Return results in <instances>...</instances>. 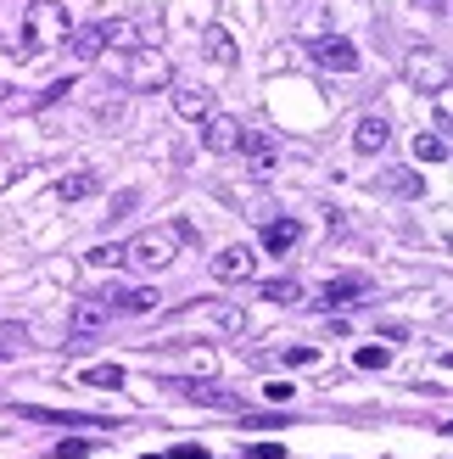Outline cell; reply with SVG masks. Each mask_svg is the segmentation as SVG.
<instances>
[{
	"label": "cell",
	"instance_id": "cell-1",
	"mask_svg": "<svg viewBox=\"0 0 453 459\" xmlns=\"http://www.w3.org/2000/svg\"><path fill=\"white\" fill-rule=\"evenodd\" d=\"M96 62H107L112 84L129 90V96H151V90L174 84V67H168V56L157 51V45H112V51H101Z\"/></svg>",
	"mask_w": 453,
	"mask_h": 459
},
{
	"label": "cell",
	"instance_id": "cell-2",
	"mask_svg": "<svg viewBox=\"0 0 453 459\" xmlns=\"http://www.w3.org/2000/svg\"><path fill=\"white\" fill-rule=\"evenodd\" d=\"M62 39H67V6L62 0H29V6H22V34L12 39V56L34 62L39 51H51Z\"/></svg>",
	"mask_w": 453,
	"mask_h": 459
},
{
	"label": "cell",
	"instance_id": "cell-3",
	"mask_svg": "<svg viewBox=\"0 0 453 459\" xmlns=\"http://www.w3.org/2000/svg\"><path fill=\"white\" fill-rule=\"evenodd\" d=\"M191 241V224H157V230H141L134 241H124V264L129 269H141V274H163L174 258H179V247Z\"/></svg>",
	"mask_w": 453,
	"mask_h": 459
},
{
	"label": "cell",
	"instance_id": "cell-4",
	"mask_svg": "<svg viewBox=\"0 0 453 459\" xmlns=\"http://www.w3.org/2000/svg\"><path fill=\"white\" fill-rule=\"evenodd\" d=\"M67 51H73L79 62H96L101 51H112V45H134V22L129 17H101V22H79L73 34L62 39Z\"/></svg>",
	"mask_w": 453,
	"mask_h": 459
},
{
	"label": "cell",
	"instance_id": "cell-5",
	"mask_svg": "<svg viewBox=\"0 0 453 459\" xmlns=\"http://www.w3.org/2000/svg\"><path fill=\"white\" fill-rule=\"evenodd\" d=\"M163 393H179V398H191V403H208V409H246V398L241 393H230V386H218V381H208V376H163L157 381Z\"/></svg>",
	"mask_w": 453,
	"mask_h": 459
},
{
	"label": "cell",
	"instance_id": "cell-6",
	"mask_svg": "<svg viewBox=\"0 0 453 459\" xmlns=\"http://www.w3.org/2000/svg\"><path fill=\"white\" fill-rule=\"evenodd\" d=\"M403 79H409L415 90H425V96H442V90H448V56L442 51H409Z\"/></svg>",
	"mask_w": 453,
	"mask_h": 459
},
{
	"label": "cell",
	"instance_id": "cell-7",
	"mask_svg": "<svg viewBox=\"0 0 453 459\" xmlns=\"http://www.w3.org/2000/svg\"><path fill=\"white\" fill-rule=\"evenodd\" d=\"M235 152L246 157V174H252V179H269L275 163H280V141L269 129H241V146Z\"/></svg>",
	"mask_w": 453,
	"mask_h": 459
},
{
	"label": "cell",
	"instance_id": "cell-8",
	"mask_svg": "<svg viewBox=\"0 0 453 459\" xmlns=\"http://www.w3.org/2000/svg\"><path fill=\"white\" fill-rule=\"evenodd\" d=\"M241 129H246L241 118H230V112H218V107H213L208 118H201V146H208L213 157H230V152L241 146Z\"/></svg>",
	"mask_w": 453,
	"mask_h": 459
},
{
	"label": "cell",
	"instance_id": "cell-9",
	"mask_svg": "<svg viewBox=\"0 0 453 459\" xmlns=\"http://www.w3.org/2000/svg\"><path fill=\"white\" fill-rule=\"evenodd\" d=\"M252 274H258V252L252 247H224L213 258V281H224V286H241V281H252Z\"/></svg>",
	"mask_w": 453,
	"mask_h": 459
},
{
	"label": "cell",
	"instance_id": "cell-10",
	"mask_svg": "<svg viewBox=\"0 0 453 459\" xmlns=\"http://www.w3.org/2000/svg\"><path fill=\"white\" fill-rule=\"evenodd\" d=\"M387 146H392V118H387V112H364V118L353 124V152L375 157V152H387Z\"/></svg>",
	"mask_w": 453,
	"mask_h": 459
},
{
	"label": "cell",
	"instance_id": "cell-11",
	"mask_svg": "<svg viewBox=\"0 0 453 459\" xmlns=\"http://www.w3.org/2000/svg\"><path fill=\"white\" fill-rule=\"evenodd\" d=\"M168 90H174V112L185 124H201L213 112V90L208 84H168Z\"/></svg>",
	"mask_w": 453,
	"mask_h": 459
},
{
	"label": "cell",
	"instance_id": "cell-12",
	"mask_svg": "<svg viewBox=\"0 0 453 459\" xmlns=\"http://www.w3.org/2000/svg\"><path fill=\"white\" fill-rule=\"evenodd\" d=\"M308 51H313L320 67H330V74H353V67H358L353 39H308Z\"/></svg>",
	"mask_w": 453,
	"mask_h": 459
},
{
	"label": "cell",
	"instance_id": "cell-13",
	"mask_svg": "<svg viewBox=\"0 0 453 459\" xmlns=\"http://www.w3.org/2000/svg\"><path fill=\"white\" fill-rule=\"evenodd\" d=\"M375 191L380 196H397V202H415V196H425V179L415 169H380L375 174Z\"/></svg>",
	"mask_w": 453,
	"mask_h": 459
},
{
	"label": "cell",
	"instance_id": "cell-14",
	"mask_svg": "<svg viewBox=\"0 0 453 459\" xmlns=\"http://www.w3.org/2000/svg\"><path fill=\"white\" fill-rule=\"evenodd\" d=\"M201 56L218 62V67H235V62H241V51H235L230 29H218V22H213V29H201Z\"/></svg>",
	"mask_w": 453,
	"mask_h": 459
},
{
	"label": "cell",
	"instance_id": "cell-15",
	"mask_svg": "<svg viewBox=\"0 0 453 459\" xmlns=\"http://www.w3.org/2000/svg\"><path fill=\"white\" fill-rule=\"evenodd\" d=\"M303 241V224L297 219H263V247L269 252H291Z\"/></svg>",
	"mask_w": 453,
	"mask_h": 459
},
{
	"label": "cell",
	"instance_id": "cell-16",
	"mask_svg": "<svg viewBox=\"0 0 453 459\" xmlns=\"http://www.w3.org/2000/svg\"><path fill=\"white\" fill-rule=\"evenodd\" d=\"M157 291H107V314H157Z\"/></svg>",
	"mask_w": 453,
	"mask_h": 459
},
{
	"label": "cell",
	"instance_id": "cell-17",
	"mask_svg": "<svg viewBox=\"0 0 453 459\" xmlns=\"http://www.w3.org/2000/svg\"><path fill=\"white\" fill-rule=\"evenodd\" d=\"M29 420H51V426H84V431H107V415H62V409H29Z\"/></svg>",
	"mask_w": 453,
	"mask_h": 459
},
{
	"label": "cell",
	"instance_id": "cell-18",
	"mask_svg": "<svg viewBox=\"0 0 453 459\" xmlns=\"http://www.w3.org/2000/svg\"><path fill=\"white\" fill-rule=\"evenodd\" d=\"M201 308H208V319L224 336H241L246 331V308H235V303H201Z\"/></svg>",
	"mask_w": 453,
	"mask_h": 459
},
{
	"label": "cell",
	"instance_id": "cell-19",
	"mask_svg": "<svg viewBox=\"0 0 453 459\" xmlns=\"http://www.w3.org/2000/svg\"><path fill=\"white\" fill-rule=\"evenodd\" d=\"M415 157L420 163H448V134L442 129H420L415 134Z\"/></svg>",
	"mask_w": 453,
	"mask_h": 459
},
{
	"label": "cell",
	"instance_id": "cell-20",
	"mask_svg": "<svg viewBox=\"0 0 453 459\" xmlns=\"http://www.w3.org/2000/svg\"><path fill=\"white\" fill-rule=\"evenodd\" d=\"M96 191H101L96 174H67V179H56V196L62 202H84V196H96Z\"/></svg>",
	"mask_w": 453,
	"mask_h": 459
},
{
	"label": "cell",
	"instance_id": "cell-21",
	"mask_svg": "<svg viewBox=\"0 0 453 459\" xmlns=\"http://www.w3.org/2000/svg\"><path fill=\"white\" fill-rule=\"evenodd\" d=\"M107 319H112V314H107V303H79V308H73V319H67V325H73L79 336H90V331H101Z\"/></svg>",
	"mask_w": 453,
	"mask_h": 459
},
{
	"label": "cell",
	"instance_id": "cell-22",
	"mask_svg": "<svg viewBox=\"0 0 453 459\" xmlns=\"http://www.w3.org/2000/svg\"><path fill=\"white\" fill-rule=\"evenodd\" d=\"M370 286L364 281H330L325 286V308H336V303H353V297H364Z\"/></svg>",
	"mask_w": 453,
	"mask_h": 459
},
{
	"label": "cell",
	"instance_id": "cell-23",
	"mask_svg": "<svg viewBox=\"0 0 453 459\" xmlns=\"http://www.w3.org/2000/svg\"><path fill=\"white\" fill-rule=\"evenodd\" d=\"M263 297H269V303H303L308 291H303L297 281H269V286H263Z\"/></svg>",
	"mask_w": 453,
	"mask_h": 459
},
{
	"label": "cell",
	"instance_id": "cell-24",
	"mask_svg": "<svg viewBox=\"0 0 453 459\" xmlns=\"http://www.w3.org/2000/svg\"><path fill=\"white\" fill-rule=\"evenodd\" d=\"M84 381L90 386H124V370H118V364H90Z\"/></svg>",
	"mask_w": 453,
	"mask_h": 459
},
{
	"label": "cell",
	"instance_id": "cell-25",
	"mask_svg": "<svg viewBox=\"0 0 453 459\" xmlns=\"http://www.w3.org/2000/svg\"><path fill=\"white\" fill-rule=\"evenodd\" d=\"M241 420H246V431H275V426H286V415H269V409H241Z\"/></svg>",
	"mask_w": 453,
	"mask_h": 459
},
{
	"label": "cell",
	"instance_id": "cell-26",
	"mask_svg": "<svg viewBox=\"0 0 453 459\" xmlns=\"http://www.w3.org/2000/svg\"><path fill=\"white\" fill-rule=\"evenodd\" d=\"M392 364V353L380 348V342H370V348H358V370H387Z\"/></svg>",
	"mask_w": 453,
	"mask_h": 459
},
{
	"label": "cell",
	"instance_id": "cell-27",
	"mask_svg": "<svg viewBox=\"0 0 453 459\" xmlns=\"http://www.w3.org/2000/svg\"><path fill=\"white\" fill-rule=\"evenodd\" d=\"M84 264H101V269H118L124 264V247H96V252H90V258Z\"/></svg>",
	"mask_w": 453,
	"mask_h": 459
},
{
	"label": "cell",
	"instance_id": "cell-28",
	"mask_svg": "<svg viewBox=\"0 0 453 459\" xmlns=\"http://www.w3.org/2000/svg\"><path fill=\"white\" fill-rule=\"evenodd\" d=\"M241 459H286V448H280V443H246Z\"/></svg>",
	"mask_w": 453,
	"mask_h": 459
},
{
	"label": "cell",
	"instance_id": "cell-29",
	"mask_svg": "<svg viewBox=\"0 0 453 459\" xmlns=\"http://www.w3.org/2000/svg\"><path fill=\"white\" fill-rule=\"evenodd\" d=\"M90 448H96V443H84V437H67V443H56V459H90Z\"/></svg>",
	"mask_w": 453,
	"mask_h": 459
},
{
	"label": "cell",
	"instance_id": "cell-30",
	"mask_svg": "<svg viewBox=\"0 0 453 459\" xmlns=\"http://www.w3.org/2000/svg\"><path fill=\"white\" fill-rule=\"evenodd\" d=\"M134 208H141V191H118V196H112V219H124Z\"/></svg>",
	"mask_w": 453,
	"mask_h": 459
},
{
	"label": "cell",
	"instance_id": "cell-31",
	"mask_svg": "<svg viewBox=\"0 0 453 459\" xmlns=\"http://www.w3.org/2000/svg\"><path fill=\"white\" fill-rule=\"evenodd\" d=\"M12 179H17V152H6V146H0V191H6Z\"/></svg>",
	"mask_w": 453,
	"mask_h": 459
},
{
	"label": "cell",
	"instance_id": "cell-32",
	"mask_svg": "<svg viewBox=\"0 0 453 459\" xmlns=\"http://www.w3.org/2000/svg\"><path fill=\"white\" fill-rule=\"evenodd\" d=\"M313 359H320L313 348H286V353H280V364H313Z\"/></svg>",
	"mask_w": 453,
	"mask_h": 459
},
{
	"label": "cell",
	"instance_id": "cell-33",
	"mask_svg": "<svg viewBox=\"0 0 453 459\" xmlns=\"http://www.w3.org/2000/svg\"><path fill=\"white\" fill-rule=\"evenodd\" d=\"M263 398H275V403H291L297 393H291V386H280V381H269V386H263Z\"/></svg>",
	"mask_w": 453,
	"mask_h": 459
},
{
	"label": "cell",
	"instance_id": "cell-34",
	"mask_svg": "<svg viewBox=\"0 0 453 459\" xmlns=\"http://www.w3.org/2000/svg\"><path fill=\"white\" fill-rule=\"evenodd\" d=\"M168 459H213V454H208V448H174Z\"/></svg>",
	"mask_w": 453,
	"mask_h": 459
},
{
	"label": "cell",
	"instance_id": "cell-35",
	"mask_svg": "<svg viewBox=\"0 0 453 459\" xmlns=\"http://www.w3.org/2000/svg\"><path fill=\"white\" fill-rule=\"evenodd\" d=\"M6 96H12V84H0V101H6Z\"/></svg>",
	"mask_w": 453,
	"mask_h": 459
},
{
	"label": "cell",
	"instance_id": "cell-36",
	"mask_svg": "<svg viewBox=\"0 0 453 459\" xmlns=\"http://www.w3.org/2000/svg\"><path fill=\"white\" fill-rule=\"evenodd\" d=\"M432 6H437V12H448V0H432Z\"/></svg>",
	"mask_w": 453,
	"mask_h": 459
}]
</instances>
